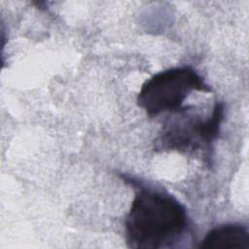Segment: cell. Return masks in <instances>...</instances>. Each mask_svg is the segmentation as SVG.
I'll return each mask as SVG.
<instances>
[{"instance_id": "7a4b0ae2", "label": "cell", "mask_w": 249, "mask_h": 249, "mask_svg": "<svg viewBox=\"0 0 249 249\" xmlns=\"http://www.w3.org/2000/svg\"><path fill=\"white\" fill-rule=\"evenodd\" d=\"M211 89L190 66L173 67L153 75L145 81L137 95V104L150 117L161 113H178L194 91L208 92Z\"/></svg>"}, {"instance_id": "277c9868", "label": "cell", "mask_w": 249, "mask_h": 249, "mask_svg": "<svg viewBox=\"0 0 249 249\" xmlns=\"http://www.w3.org/2000/svg\"><path fill=\"white\" fill-rule=\"evenodd\" d=\"M200 248L223 249H249V232L241 224H226L210 230Z\"/></svg>"}, {"instance_id": "6da1fadb", "label": "cell", "mask_w": 249, "mask_h": 249, "mask_svg": "<svg viewBox=\"0 0 249 249\" xmlns=\"http://www.w3.org/2000/svg\"><path fill=\"white\" fill-rule=\"evenodd\" d=\"M124 220L128 247L159 249L177 241L188 228L185 206L172 195L137 185Z\"/></svg>"}, {"instance_id": "3957f363", "label": "cell", "mask_w": 249, "mask_h": 249, "mask_svg": "<svg viewBox=\"0 0 249 249\" xmlns=\"http://www.w3.org/2000/svg\"><path fill=\"white\" fill-rule=\"evenodd\" d=\"M224 113V104L216 102L211 115L206 119L183 116L172 121L164 125L157 147L179 152H190L204 146L209 148L219 134Z\"/></svg>"}]
</instances>
